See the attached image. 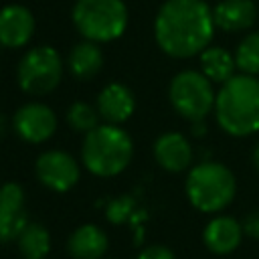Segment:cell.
I'll list each match as a JSON object with an SVG mask.
<instances>
[{
	"mask_svg": "<svg viewBox=\"0 0 259 259\" xmlns=\"http://www.w3.org/2000/svg\"><path fill=\"white\" fill-rule=\"evenodd\" d=\"M75 28L93 42H109L123 34L127 8L123 0H77L73 6Z\"/></svg>",
	"mask_w": 259,
	"mask_h": 259,
	"instance_id": "cell-5",
	"label": "cell"
},
{
	"mask_svg": "<svg viewBox=\"0 0 259 259\" xmlns=\"http://www.w3.org/2000/svg\"><path fill=\"white\" fill-rule=\"evenodd\" d=\"M63 77V59L53 47H34L18 63L16 79L22 91L32 95L51 93Z\"/></svg>",
	"mask_w": 259,
	"mask_h": 259,
	"instance_id": "cell-7",
	"label": "cell"
},
{
	"mask_svg": "<svg viewBox=\"0 0 259 259\" xmlns=\"http://www.w3.org/2000/svg\"><path fill=\"white\" fill-rule=\"evenodd\" d=\"M235 61L245 75H259V32H253L241 40L235 53Z\"/></svg>",
	"mask_w": 259,
	"mask_h": 259,
	"instance_id": "cell-20",
	"label": "cell"
},
{
	"mask_svg": "<svg viewBox=\"0 0 259 259\" xmlns=\"http://www.w3.org/2000/svg\"><path fill=\"white\" fill-rule=\"evenodd\" d=\"M170 103L172 107L190 121H202L206 113L214 107V91L210 79L198 71H182L170 83Z\"/></svg>",
	"mask_w": 259,
	"mask_h": 259,
	"instance_id": "cell-6",
	"label": "cell"
},
{
	"mask_svg": "<svg viewBox=\"0 0 259 259\" xmlns=\"http://www.w3.org/2000/svg\"><path fill=\"white\" fill-rule=\"evenodd\" d=\"M214 26L227 32L249 28L257 18V8L251 0H221L212 8Z\"/></svg>",
	"mask_w": 259,
	"mask_h": 259,
	"instance_id": "cell-16",
	"label": "cell"
},
{
	"mask_svg": "<svg viewBox=\"0 0 259 259\" xmlns=\"http://www.w3.org/2000/svg\"><path fill=\"white\" fill-rule=\"evenodd\" d=\"M109 247V239L103 229L97 225H81L77 227L69 241L67 251L73 259H101Z\"/></svg>",
	"mask_w": 259,
	"mask_h": 259,
	"instance_id": "cell-15",
	"label": "cell"
},
{
	"mask_svg": "<svg viewBox=\"0 0 259 259\" xmlns=\"http://www.w3.org/2000/svg\"><path fill=\"white\" fill-rule=\"evenodd\" d=\"M214 32L212 10L202 0H166L154 20L158 47L176 59L200 55Z\"/></svg>",
	"mask_w": 259,
	"mask_h": 259,
	"instance_id": "cell-1",
	"label": "cell"
},
{
	"mask_svg": "<svg viewBox=\"0 0 259 259\" xmlns=\"http://www.w3.org/2000/svg\"><path fill=\"white\" fill-rule=\"evenodd\" d=\"M134 208H136V202H134V198L125 194V196L113 198V200L107 204V208H105V214H107V219H109L111 223H115V225H121V223H125V221L132 217Z\"/></svg>",
	"mask_w": 259,
	"mask_h": 259,
	"instance_id": "cell-22",
	"label": "cell"
},
{
	"mask_svg": "<svg viewBox=\"0 0 259 259\" xmlns=\"http://www.w3.org/2000/svg\"><path fill=\"white\" fill-rule=\"evenodd\" d=\"M243 235V227L233 217H217L204 227L202 239L208 251L217 255H227L239 247Z\"/></svg>",
	"mask_w": 259,
	"mask_h": 259,
	"instance_id": "cell-14",
	"label": "cell"
},
{
	"mask_svg": "<svg viewBox=\"0 0 259 259\" xmlns=\"http://www.w3.org/2000/svg\"><path fill=\"white\" fill-rule=\"evenodd\" d=\"M253 164H255V168L259 170V144H257L255 150H253Z\"/></svg>",
	"mask_w": 259,
	"mask_h": 259,
	"instance_id": "cell-26",
	"label": "cell"
},
{
	"mask_svg": "<svg viewBox=\"0 0 259 259\" xmlns=\"http://www.w3.org/2000/svg\"><path fill=\"white\" fill-rule=\"evenodd\" d=\"M237 184L233 172L219 162H202L186 176L188 200L202 212L225 208L235 196Z\"/></svg>",
	"mask_w": 259,
	"mask_h": 259,
	"instance_id": "cell-4",
	"label": "cell"
},
{
	"mask_svg": "<svg viewBox=\"0 0 259 259\" xmlns=\"http://www.w3.org/2000/svg\"><path fill=\"white\" fill-rule=\"evenodd\" d=\"M138 259H176V257H174V253H172L168 247H164V245H150V247H146V249L138 255Z\"/></svg>",
	"mask_w": 259,
	"mask_h": 259,
	"instance_id": "cell-23",
	"label": "cell"
},
{
	"mask_svg": "<svg viewBox=\"0 0 259 259\" xmlns=\"http://www.w3.org/2000/svg\"><path fill=\"white\" fill-rule=\"evenodd\" d=\"M134 156V144L125 130L115 123H103L85 134L81 146L83 166L101 178L123 172Z\"/></svg>",
	"mask_w": 259,
	"mask_h": 259,
	"instance_id": "cell-3",
	"label": "cell"
},
{
	"mask_svg": "<svg viewBox=\"0 0 259 259\" xmlns=\"http://www.w3.org/2000/svg\"><path fill=\"white\" fill-rule=\"evenodd\" d=\"M97 119H99V111L85 101H75L67 111V123L77 132L87 134V132L95 130L99 125Z\"/></svg>",
	"mask_w": 259,
	"mask_h": 259,
	"instance_id": "cell-21",
	"label": "cell"
},
{
	"mask_svg": "<svg viewBox=\"0 0 259 259\" xmlns=\"http://www.w3.org/2000/svg\"><path fill=\"white\" fill-rule=\"evenodd\" d=\"M243 233L251 239H259V210L255 212H249L245 219H243Z\"/></svg>",
	"mask_w": 259,
	"mask_h": 259,
	"instance_id": "cell-24",
	"label": "cell"
},
{
	"mask_svg": "<svg viewBox=\"0 0 259 259\" xmlns=\"http://www.w3.org/2000/svg\"><path fill=\"white\" fill-rule=\"evenodd\" d=\"M67 65H69V71L73 73V77L83 79V81L91 79L99 73V69L103 65L101 49L93 40H83L71 49Z\"/></svg>",
	"mask_w": 259,
	"mask_h": 259,
	"instance_id": "cell-17",
	"label": "cell"
},
{
	"mask_svg": "<svg viewBox=\"0 0 259 259\" xmlns=\"http://www.w3.org/2000/svg\"><path fill=\"white\" fill-rule=\"evenodd\" d=\"M34 32V16L26 6L8 4L0 8V45L8 49L24 47Z\"/></svg>",
	"mask_w": 259,
	"mask_h": 259,
	"instance_id": "cell-11",
	"label": "cell"
},
{
	"mask_svg": "<svg viewBox=\"0 0 259 259\" xmlns=\"http://www.w3.org/2000/svg\"><path fill=\"white\" fill-rule=\"evenodd\" d=\"M200 67H202V73L210 81L227 83L235 75L237 61L229 51H225L221 47H206L200 53Z\"/></svg>",
	"mask_w": 259,
	"mask_h": 259,
	"instance_id": "cell-18",
	"label": "cell"
},
{
	"mask_svg": "<svg viewBox=\"0 0 259 259\" xmlns=\"http://www.w3.org/2000/svg\"><path fill=\"white\" fill-rule=\"evenodd\" d=\"M36 178L55 192L71 190L79 180V164L77 160L63 150L42 152L34 162Z\"/></svg>",
	"mask_w": 259,
	"mask_h": 259,
	"instance_id": "cell-8",
	"label": "cell"
},
{
	"mask_svg": "<svg viewBox=\"0 0 259 259\" xmlns=\"http://www.w3.org/2000/svg\"><path fill=\"white\" fill-rule=\"evenodd\" d=\"M18 251L24 259H45L51 251V235L40 223H26L16 237Z\"/></svg>",
	"mask_w": 259,
	"mask_h": 259,
	"instance_id": "cell-19",
	"label": "cell"
},
{
	"mask_svg": "<svg viewBox=\"0 0 259 259\" xmlns=\"http://www.w3.org/2000/svg\"><path fill=\"white\" fill-rule=\"evenodd\" d=\"M26 223L22 186L18 182H4L0 186V243L16 241Z\"/></svg>",
	"mask_w": 259,
	"mask_h": 259,
	"instance_id": "cell-10",
	"label": "cell"
},
{
	"mask_svg": "<svg viewBox=\"0 0 259 259\" xmlns=\"http://www.w3.org/2000/svg\"><path fill=\"white\" fill-rule=\"evenodd\" d=\"M136 107L134 93L121 83L105 85L97 95V111L107 123H123Z\"/></svg>",
	"mask_w": 259,
	"mask_h": 259,
	"instance_id": "cell-12",
	"label": "cell"
},
{
	"mask_svg": "<svg viewBox=\"0 0 259 259\" xmlns=\"http://www.w3.org/2000/svg\"><path fill=\"white\" fill-rule=\"evenodd\" d=\"M6 132H8V119L4 113H0V140L6 138Z\"/></svg>",
	"mask_w": 259,
	"mask_h": 259,
	"instance_id": "cell-25",
	"label": "cell"
},
{
	"mask_svg": "<svg viewBox=\"0 0 259 259\" xmlns=\"http://www.w3.org/2000/svg\"><path fill=\"white\" fill-rule=\"evenodd\" d=\"M14 132L28 144L47 142L57 130V115L45 103H24L12 117Z\"/></svg>",
	"mask_w": 259,
	"mask_h": 259,
	"instance_id": "cell-9",
	"label": "cell"
},
{
	"mask_svg": "<svg viewBox=\"0 0 259 259\" xmlns=\"http://www.w3.org/2000/svg\"><path fill=\"white\" fill-rule=\"evenodd\" d=\"M219 125L231 136H249L259 130V81L253 75H233L217 93Z\"/></svg>",
	"mask_w": 259,
	"mask_h": 259,
	"instance_id": "cell-2",
	"label": "cell"
},
{
	"mask_svg": "<svg viewBox=\"0 0 259 259\" xmlns=\"http://www.w3.org/2000/svg\"><path fill=\"white\" fill-rule=\"evenodd\" d=\"M156 162L168 172H182L192 162V148L188 140L178 132L162 134L154 144Z\"/></svg>",
	"mask_w": 259,
	"mask_h": 259,
	"instance_id": "cell-13",
	"label": "cell"
}]
</instances>
